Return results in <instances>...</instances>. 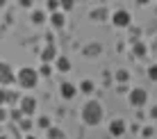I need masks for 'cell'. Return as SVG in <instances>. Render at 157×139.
Returning <instances> with one entry per match:
<instances>
[{"mask_svg":"<svg viewBox=\"0 0 157 139\" xmlns=\"http://www.w3.org/2000/svg\"><path fill=\"white\" fill-rule=\"evenodd\" d=\"M148 80H150V82H157V64L148 66Z\"/></svg>","mask_w":157,"mask_h":139,"instance_id":"obj_15","label":"cell"},{"mask_svg":"<svg viewBox=\"0 0 157 139\" xmlns=\"http://www.w3.org/2000/svg\"><path fill=\"white\" fill-rule=\"evenodd\" d=\"M128 100H130V105L132 107H144L146 103H148V91H146L144 87H137V89H130L128 91Z\"/></svg>","mask_w":157,"mask_h":139,"instance_id":"obj_3","label":"cell"},{"mask_svg":"<svg viewBox=\"0 0 157 139\" xmlns=\"http://www.w3.org/2000/svg\"><path fill=\"white\" fill-rule=\"evenodd\" d=\"M141 135H144V137H153V130H150V128H146V130H141Z\"/></svg>","mask_w":157,"mask_h":139,"instance_id":"obj_24","label":"cell"},{"mask_svg":"<svg viewBox=\"0 0 157 139\" xmlns=\"http://www.w3.org/2000/svg\"><path fill=\"white\" fill-rule=\"evenodd\" d=\"M150 119H155V121H157V105H155L153 110H150Z\"/></svg>","mask_w":157,"mask_h":139,"instance_id":"obj_25","label":"cell"},{"mask_svg":"<svg viewBox=\"0 0 157 139\" xmlns=\"http://www.w3.org/2000/svg\"><path fill=\"white\" fill-rule=\"evenodd\" d=\"M39 75H50V66H46V64H43L41 71H39Z\"/></svg>","mask_w":157,"mask_h":139,"instance_id":"obj_20","label":"cell"},{"mask_svg":"<svg viewBox=\"0 0 157 139\" xmlns=\"http://www.w3.org/2000/svg\"><path fill=\"white\" fill-rule=\"evenodd\" d=\"M5 100H7V91H5V89H0V105H2Z\"/></svg>","mask_w":157,"mask_h":139,"instance_id":"obj_22","label":"cell"},{"mask_svg":"<svg viewBox=\"0 0 157 139\" xmlns=\"http://www.w3.org/2000/svg\"><path fill=\"white\" fill-rule=\"evenodd\" d=\"M64 23H66V18H64L62 12H55V14H52V25H55V28H64Z\"/></svg>","mask_w":157,"mask_h":139,"instance_id":"obj_8","label":"cell"},{"mask_svg":"<svg viewBox=\"0 0 157 139\" xmlns=\"http://www.w3.org/2000/svg\"><path fill=\"white\" fill-rule=\"evenodd\" d=\"M21 128H23V130H30V128H32V121H30V119L23 121V123H21Z\"/></svg>","mask_w":157,"mask_h":139,"instance_id":"obj_21","label":"cell"},{"mask_svg":"<svg viewBox=\"0 0 157 139\" xmlns=\"http://www.w3.org/2000/svg\"><path fill=\"white\" fill-rule=\"evenodd\" d=\"M21 7H32V0H18Z\"/></svg>","mask_w":157,"mask_h":139,"instance_id":"obj_23","label":"cell"},{"mask_svg":"<svg viewBox=\"0 0 157 139\" xmlns=\"http://www.w3.org/2000/svg\"><path fill=\"white\" fill-rule=\"evenodd\" d=\"M43 18H46V14H43V12H34V16H32L34 23H43Z\"/></svg>","mask_w":157,"mask_h":139,"instance_id":"obj_17","label":"cell"},{"mask_svg":"<svg viewBox=\"0 0 157 139\" xmlns=\"http://www.w3.org/2000/svg\"><path fill=\"white\" fill-rule=\"evenodd\" d=\"M16 80H18V84L21 87H25V89H32L36 84V80H39V73L34 71V68H28V66H23L18 71V75H16Z\"/></svg>","mask_w":157,"mask_h":139,"instance_id":"obj_2","label":"cell"},{"mask_svg":"<svg viewBox=\"0 0 157 139\" xmlns=\"http://www.w3.org/2000/svg\"><path fill=\"white\" fill-rule=\"evenodd\" d=\"M112 23H114L116 28H130V25H132V16H130V12H125V9H118V12L112 14Z\"/></svg>","mask_w":157,"mask_h":139,"instance_id":"obj_4","label":"cell"},{"mask_svg":"<svg viewBox=\"0 0 157 139\" xmlns=\"http://www.w3.org/2000/svg\"><path fill=\"white\" fill-rule=\"evenodd\" d=\"M134 55H137V57H146V46L141 44V41L134 44Z\"/></svg>","mask_w":157,"mask_h":139,"instance_id":"obj_12","label":"cell"},{"mask_svg":"<svg viewBox=\"0 0 157 139\" xmlns=\"http://www.w3.org/2000/svg\"><path fill=\"white\" fill-rule=\"evenodd\" d=\"M125 128H128V123L123 119H114L109 123V135L112 137H121V135H125Z\"/></svg>","mask_w":157,"mask_h":139,"instance_id":"obj_5","label":"cell"},{"mask_svg":"<svg viewBox=\"0 0 157 139\" xmlns=\"http://www.w3.org/2000/svg\"><path fill=\"white\" fill-rule=\"evenodd\" d=\"M130 80V73L125 71V68H121V71H116V82H121V84H125Z\"/></svg>","mask_w":157,"mask_h":139,"instance_id":"obj_10","label":"cell"},{"mask_svg":"<svg viewBox=\"0 0 157 139\" xmlns=\"http://www.w3.org/2000/svg\"><path fill=\"white\" fill-rule=\"evenodd\" d=\"M2 119H5V112H2V110H0V121H2Z\"/></svg>","mask_w":157,"mask_h":139,"instance_id":"obj_28","label":"cell"},{"mask_svg":"<svg viewBox=\"0 0 157 139\" xmlns=\"http://www.w3.org/2000/svg\"><path fill=\"white\" fill-rule=\"evenodd\" d=\"M7 71H9V68L5 66V64H0V75H2V73H7Z\"/></svg>","mask_w":157,"mask_h":139,"instance_id":"obj_26","label":"cell"},{"mask_svg":"<svg viewBox=\"0 0 157 139\" xmlns=\"http://www.w3.org/2000/svg\"><path fill=\"white\" fill-rule=\"evenodd\" d=\"M80 89H82V94H91L94 91V82H91V80H84V82L80 84Z\"/></svg>","mask_w":157,"mask_h":139,"instance_id":"obj_14","label":"cell"},{"mask_svg":"<svg viewBox=\"0 0 157 139\" xmlns=\"http://www.w3.org/2000/svg\"><path fill=\"white\" fill-rule=\"evenodd\" d=\"M30 139H32V137H30Z\"/></svg>","mask_w":157,"mask_h":139,"instance_id":"obj_29","label":"cell"},{"mask_svg":"<svg viewBox=\"0 0 157 139\" xmlns=\"http://www.w3.org/2000/svg\"><path fill=\"white\" fill-rule=\"evenodd\" d=\"M36 123H39V128H43V130H48V128H50V119H48V116H41V119L36 121Z\"/></svg>","mask_w":157,"mask_h":139,"instance_id":"obj_16","label":"cell"},{"mask_svg":"<svg viewBox=\"0 0 157 139\" xmlns=\"http://www.w3.org/2000/svg\"><path fill=\"white\" fill-rule=\"evenodd\" d=\"M137 2H139V5H148V0H137Z\"/></svg>","mask_w":157,"mask_h":139,"instance_id":"obj_27","label":"cell"},{"mask_svg":"<svg viewBox=\"0 0 157 139\" xmlns=\"http://www.w3.org/2000/svg\"><path fill=\"white\" fill-rule=\"evenodd\" d=\"M48 139H64V132L57 128H48Z\"/></svg>","mask_w":157,"mask_h":139,"instance_id":"obj_11","label":"cell"},{"mask_svg":"<svg viewBox=\"0 0 157 139\" xmlns=\"http://www.w3.org/2000/svg\"><path fill=\"white\" fill-rule=\"evenodd\" d=\"M57 68H59V71H71V62H68V57H59V60H57Z\"/></svg>","mask_w":157,"mask_h":139,"instance_id":"obj_9","label":"cell"},{"mask_svg":"<svg viewBox=\"0 0 157 139\" xmlns=\"http://www.w3.org/2000/svg\"><path fill=\"white\" fill-rule=\"evenodd\" d=\"M59 91H62V96H64L66 100H71V98H75L78 89H75V84H71V82H64L62 87H59Z\"/></svg>","mask_w":157,"mask_h":139,"instance_id":"obj_7","label":"cell"},{"mask_svg":"<svg viewBox=\"0 0 157 139\" xmlns=\"http://www.w3.org/2000/svg\"><path fill=\"white\" fill-rule=\"evenodd\" d=\"M59 7H64V9L68 12V9L73 7V0H59Z\"/></svg>","mask_w":157,"mask_h":139,"instance_id":"obj_18","label":"cell"},{"mask_svg":"<svg viewBox=\"0 0 157 139\" xmlns=\"http://www.w3.org/2000/svg\"><path fill=\"white\" fill-rule=\"evenodd\" d=\"M41 57H43V62H50L52 57H55V48H52V46H48L46 50H43V55H41Z\"/></svg>","mask_w":157,"mask_h":139,"instance_id":"obj_13","label":"cell"},{"mask_svg":"<svg viewBox=\"0 0 157 139\" xmlns=\"http://www.w3.org/2000/svg\"><path fill=\"white\" fill-rule=\"evenodd\" d=\"M57 7H59V0H48V9L57 12Z\"/></svg>","mask_w":157,"mask_h":139,"instance_id":"obj_19","label":"cell"},{"mask_svg":"<svg viewBox=\"0 0 157 139\" xmlns=\"http://www.w3.org/2000/svg\"><path fill=\"white\" fill-rule=\"evenodd\" d=\"M34 110H36V100L32 98V96H25V98L21 100V112H23V114H32Z\"/></svg>","mask_w":157,"mask_h":139,"instance_id":"obj_6","label":"cell"},{"mask_svg":"<svg viewBox=\"0 0 157 139\" xmlns=\"http://www.w3.org/2000/svg\"><path fill=\"white\" fill-rule=\"evenodd\" d=\"M102 116H105V112H102L100 100H89L82 107V123L86 125H100Z\"/></svg>","mask_w":157,"mask_h":139,"instance_id":"obj_1","label":"cell"}]
</instances>
